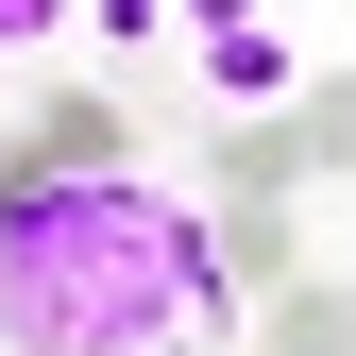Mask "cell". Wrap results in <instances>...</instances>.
Masks as SVG:
<instances>
[{"mask_svg": "<svg viewBox=\"0 0 356 356\" xmlns=\"http://www.w3.org/2000/svg\"><path fill=\"white\" fill-rule=\"evenodd\" d=\"M85 170H136V119H119L102 85H68V102H34L17 136H0V204H34V187H85Z\"/></svg>", "mask_w": 356, "mask_h": 356, "instance_id": "7a4b0ae2", "label": "cell"}, {"mask_svg": "<svg viewBox=\"0 0 356 356\" xmlns=\"http://www.w3.org/2000/svg\"><path fill=\"white\" fill-rule=\"evenodd\" d=\"M272 356H356V289H339V272L272 289Z\"/></svg>", "mask_w": 356, "mask_h": 356, "instance_id": "277c9868", "label": "cell"}, {"mask_svg": "<svg viewBox=\"0 0 356 356\" xmlns=\"http://www.w3.org/2000/svg\"><path fill=\"white\" fill-rule=\"evenodd\" d=\"M51 34H68L51 0H0V51H51Z\"/></svg>", "mask_w": 356, "mask_h": 356, "instance_id": "8992f818", "label": "cell"}, {"mask_svg": "<svg viewBox=\"0 0 356 356\" xmlns=\"http://www.w3.org/2000/svg\"><path fill=\"white\" fill-rule=\"evenodd\" d=\"M238 289L204 254V204L153 170H85V187L0 204V339L17 356H220Z\"/></svg>", "mask_w": 356, "mask_h": 356, "instance_id": "6da1fadb", "label": "cell"}, {"mask_svg": "<svg viewBox=\"0 0 356 356\" xmlns=\"http://www.w3.org/2000/svg\"><path fill=\"white\" fill-rule=\"evenodd\" d=\"M272 136H289V170H356V68H339V85H305Z\"/></svg>", "mask_w": 356, "mask_h": 356, "instance_id": "5b68a950", "label": "cell"}, {"mask_svg": "<svg viewBox=\"0 0 356 356\" xmlns=\"http://www.w3.org/2000/svg\"><path fill=\"white\" fill-rule=\"evenodd\" d=\"M204 85H220V102H289V85H305L289 17H204Z\"/></svg>", "mask_w": 356, "mask_h": 356, "instance_id": "3957f363", "label": "cell"}]
</instances>
